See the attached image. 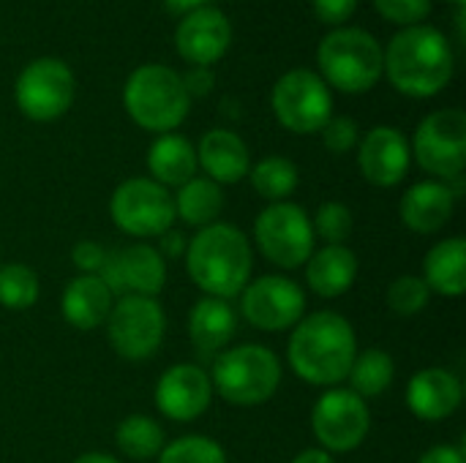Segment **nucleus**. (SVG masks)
Instances as JSON below:
<instances>
[{
    "label": "nucleus",
    "instance_id": "6ab92c4d",
    "mask_svg": "<svg viewBox=\"0 0 466 463\" xmlns=\"http://www.w3.org/2000/svg\"><path fill=\"white\" fill-rule=\"evenodd\" d=\"M464 401L461 379L440 366L420 368L407 382V407L423 423H442L459 412Z\"/></svg>",
    "mask_w": 466,
    "mask_h": 463
},
{
    "label": "nucleus",
    "instance_id": "9b49d317",
    "mask_svg": "<svg viewBox=\"0 0 466 463\" xmlns=\"http://www.w3.org/2000/svg\"><path fill=\"white\" fill-rule=\"evenodd\" d=\"M410 150L426 175L440 183L459 180L466 166V115L461 109L431 112L415 128Z\"/></svg>",
    "mask_w": 466,
    "mask_h": 463
},
{
    "label": "nucleus",
    "instance_id": "c85d7f7f",
    "mask_svg": "<svg viewBox=\"0 0 466 463\" xmlns=\"http://www.w3.org/2000/svg\"><path fill=\"white\" fill-rule=\"evenodd\" d=\"M115 445L120 456L131 461H150L158 458V453L167 445V434L158 420L150 415H128L115 428Z\"/></svg>",
    "mask_w": 466,
    "mask_h": 463
},
{
    "label": "nucleus",
    "instance_id": "473e14b6",
    "mask_svg": "<svg viewBox=\"0 0 466 463\" xmlns=\"http://www.w3.org/2000/svg\"><path fill=\"white\" fill-rule=\"evenodd\" d=\"M311 229H314V237H319L325 246H347L355 229V216L344 202L330 199L317 207L311 218Z\"/></svg>",
    "mask_w": 466,
    "mask_h": 463
},
{
    "label": "nucleus",
    "instance_id": "423d86ee",
    "mask_svg": "<svg viewBox=\"0 0 466 463\" xmlns=\"http://www.w3.org/2000/svg\"><path fill=\"white\" fill-rule=\"evenodd\" d=\"M382 46L363 27H336L317 49L319 76L341 93H366L382 76Z\"/></svg>",
    "mask_w": 466,
    "mask_h": 463
},
{
    "label": "nucleus",
    "instance_id": "4468645a",
    "mask_svg": "<svg viewBox=\"0 0 466 463\" xmlns=\"http://www.w3.org/2000/svg\"><path fill=\"white\" fill-rule=\"evenodd\" d=\"M240 297V317L262 333L292 330L306 317V292L298 281L270 273L246 284Z\"/></svg>",
    "mask_w": 466,
    "mask_h": 463
},
{
    "label": "nucleus",
    "instance_id": "a878e982",
    "mask_svg": "<svg viewBox=\"0 0 466 463\" xmlns=\"http://www.w3.org/2000/svg\"><path fill=\"white\" fill-rule=\"evenodd\" d=\"M147 169L150 180L164 188H180L191 177H197V150L180 134H158L147 150Z\"/></svg>",
    "mask_w": 466,
    "mask_h": 463
},
{
    "label": "nucleus",
    "instance_id": "79ce46f5",
    "mask_svg": "<svg viewBox=\"0 0 466 463\" xmlns=\"http://www.w3.org/2000/svg\"><path fill=\"white\" fill-rule=\"evenodd\" d=\"M289 463H336V458L330 453H325L322 448H309V450L298 453Z\"/></svg>",
    "mask_w": 466,
    "mask_h": 463
},
{
    "label": "nucleus",
    "instance_id": "f257e3e1",
    "mask_svg": "<svg viewBox=\"0 0 466 463\" xmlns=\"http://www.w3.org/2000/svg\"><path fill=\"white\" fill-rule=\"evenodd\" d=\"M355 355V327L336 311L306 314L287 341V360L295 377L314 388H339L347 382Z\"/></svg>",
    "mask_w": 466,
    "mask_h": 463
},
{
    "label": "nucleus",
    "instance_id": "72a5a7b5",
    "mask_svg": "<svg viewBox=\"0 0 466 463\" xmlns=\"http://www.w3.org/2000/svg\"><path fill=\"white\" fill-rule=\"evenodd\" d=\"M385 300H388V308L396 317H415V314L429 308L431 292H429V287H426V281L420 276H399V278L390 281Z\"/></svg>",
    "mask_w": 466,
    "mask_h": 463
},
{
    "label": "nucleus",
    "instance_id": "37998d69",
    "mask_svg": "<svg viewBox=\"0 0 466 463\" xmlns=\"http://www.w3.org/2000/svg\"><path fill=\"white\" fill-rule=\"evenodd\" d=\"M210 0H164V5L172 11V14H191V11H197V8H205Z\"/></svg>",
    "mask_w": 466,
    "mask_h": 463
},
{
    "label": "nucleus",
    "instance_id": "aec40b11",
    "mask_svg": "<svg viewBox=\"0 0 466 463\" xmlns=\"http://www.w3.org/2000/svg\"><path fill=\"white\" fill-rule=\"evenodd\" d=\"M456 213V191L440 180H420L410 186L401 196L399 216L407 229L418 235L442 232Z\"/></svg>",
    "mask_w": 466,
    "mask_h": 463
},
{
    "label": "nucleus",
    "instance_id": "393cba45",
    "mask_svg": "<svg viewBox=\"0 0 466 463\" xmlns=\"http://www.w3.org/2000/svg\"><path fill=\"white\" fill-rule=\"evenodd\" d=\"M431 295L461 297L466 292V240L461 235L445 237L429 248L423 259V276Z\"/></svg>",
    "mask_w": 466,
    "mask_h": 463
},
{
    "label": "nucleus",
    "instance_id": "bb28decb",
    "mask_svg": "<svg viewBox=\"0 0 466 463\" xmlns=\"http://www.w3.org/2000/svg\"><path fill=\"white\" fill-rule=\"evenodd\" d=\"M172 202H175V218L197 229L216 224L224 213V191L218 183H213L205 175L202 177L197 175L188 183H183L172 196Z\"/></svg>",
    "mask_w": 466,
    "mask_h": 463
},
{
    "label": "nucleus",
    "instance_id": "a19ab883",
    "mask_svg": "<svg viewBox=\"0 0 466 463\" xmlns=\"http://www.w3.org/2000/svg\"><path fill=\"white\" fill-rule=\"evenodd\" d=\"M418 463H466L464 448H456V445H434L429 448Z\"/></svg>",
    "mask_w": 466,
    "mask_h": 463
},
{
    "label": "nucleus",
    "instance_id": "c03bdc74",
    "mask_svg": "<svg viewBox=\"0 0 466 463\" xmlns=\"http://www.w3.org/2000/svg\"><path fill=\"white\" fill-rule=\"evenodd\" d=\"M74 463H123L117 461L115 456H109V453H82L79 458Z\"/></svg>",
    "mask_w": 466,
    "mask_h": 463
},
{
    "label": "nucleus",
    "instance_id": "0eeeda50",
    "mask_svg": "<svg viewBox=\"0 0 466 463\" xmlns=\"http://www.w3.org/2000/svg\"><path fill=\"white\" fill-rule=\"evenodd\" d=\"M106 341L123 360L139 363L158 352L167 336V314L156 297L123 295L115 300L106 322Z\"/></svg>",
    "mask_w": 466,
    "mask_h": 463
},
{
    "label": "nucleus",
    "instance_id": "20e7f679",
    "mask_svg": "<svg viewBox=\"0 0 466 463\" xmlns=\"http://www.w3.org/2000/svg\"><path fill=\"white\" fill-rule=\"evenodd\" d=\"M128 117L153 134H172L191 112V96L183 76L161 63H147L131 71L123 87Z\"/></svg>",
    "mask_w": 466,
    "mask_h": 463
},
{
    "label": "nucleus",
    "instance_id": "4be33fe9",
    "mask_svg": "<svg viewBox=\"0 0 466 463\" xmlns=\"http://www.w3.org/2000/svg\"><path fill=\"white\" fill-rule=\"evenodd\" d=\"M238 333V311L229 300L199 297L188 314V341L199 357L221 355Z\"/></svg>",
    "mask_w": 466,
    "mask_h": 463
},
{
    "label": "nucleus",
    "instance_id": "f03ea898",
    "mask_svg": "<svg viewBox=\"0 0 466 463\" xmlns=\"http://www.w3.org/2000/svg\"><path fill=\"white\" fill-rule=\"evenodd\" d=\"M186 270L205 297L232 300L251 281L254 251L243 229L227 221L202 226L186 246Z\"/></svg>",
    "mask_w": 466,
    "mask_h": 463
},
{
    "label": "nucleus",
    "instance_id": "58836bf2",
    "mask_svg": "<svg viewBox=\"0 0 466 463\" xmlns=\"http://www.w3.org/2000/svg\"><path fill=\"white\" fill-rule=\"evenodd\" d=\"M183 85H186V93L194 98L199 96H208L213 90V71L210 68H202V65H194L188 74H183Z\"/></svg>",
    "mask_w": 466,
    "mask_h": 463
},
{
    "label": "nucleus",
    "instance_id": "2f4dec72",
    "mask_svg": "<svg viewBox=\"0 0 466 463\" xmlns=\"http://www.w3.org/2000/svg\"><path fill=\"white\" fill-rule=\"evenodd\" d=\"M158 463H229L224 448L202 434H188L180 439H172L158 453Z\"/></svg>",
    "mask_w": 466,
    "mask_h": 463
},
{
    "label": "nucleus",
    "instance_id": "ddd939ff",
    "mask_svg": "<svg viewBox=\"0 0 466 463\" xmlns=\"http://www.w3.org/2000/svg\"><path fill=\"white\" fill-rule=\"evenodd\" d=\"M74 71L57 57H38L22 68L14 85V98L27 120L49 123L74 104Z\"/></svg>",
    "mask_w": 466,
    "mask_h": 463
},
{
    "label": "nucleus",
    "instance_id": "f704fd0d",
    "mask_svg": "<svg viewBox=\"0 0 466 463\" xmlns=\"http://www.w3.org/2000/svg\"><path fill=\"white\" fill-rule=\"evenodd\" d=\"M322 145L333 153V156H344L350 150L358 147L360 142V131L358 123L347 115H333L325 126H322Z\"/></svg>",
    "mask_w": 466,
    "mask_h": 463
},
{
    "label": "nucleus",
    "instance_id": "6e6552de",
    "mask_svg": "<svg viewBox=\"0 0 466 463\" xmlns=\"http://www.w3.org/2000/svg\"><path fill=\"white\" fill-rule=\"evenodd\" d=\"M314 240L311 216L295 202H273L254 221L259 254L281 270L303 267L314 254Z\"/></svg>",
    "mask_w": 466,
    "mask_h": 463
},
{
    "label": "nucleus",
    "instance_id": "4c0bfd02",
    "mask_svg": "<svg viewBox=\"0 0 466 463\" xmlns=\"http://www.w3.org/2000/svg\"><path fill=\"white\" fill-rule=\"evenodd\" d=\"M314 14L333 27H341L358 8V0H311Z\"/></svg>",
    "mask_w": 466,
    "mask_h": 463
},
{
    "label": "nucleus",
    "instance_id": "1a4fd4ad",
    "mask_svg": "<svg viewBox=\"0 0 466 463\" xmlns=\"http://www.w3.org/2000/svg\"><path fill=\"white\" fill-rule=\"evenodd\" d=\"M109 218L128 237L150 240L175 226V202L169 188L150 177H128L109 196Z\"/></svg>",
    "mask_w": 466,
    "mask_h": 463
},
{
    "label": "nucleus",
    "instance_id": "7ed1b4c3",
    "mask_svg": "<svg viewBox=\"0 0 466 463\" xmlns=\"http://www.w3.org/2000/svg\"><path fill=\"white\" fill-rule=\"evenodd\" d=\"M382 55V74L410 98H431L453 79V46L448 35L431 25L404 27Z\"/></svg>",
    "mask_w": 466,
    "mask_h": 463
},
{
    "label": "nucleus",
    "instance_id": "dca6fc26",
    "mask_svg": "<svg viewBox=\"0 0 466 463\" xmlns=\"http://www.w3.org/2000/svg\"><path fill=\"white\" fill-rule=\"evenodd\" d=\"M210 374L197 363H175L156 382V409L172 423H194L213 404Z\"/></svg>",
    "mask_w": 466,
    "mask_h": 463
},
{
    "label": "nucleus",
    "instance_id": "412c9836",
    "mask_svg": "<svg viewBox=\"0 0 466 463\" xmlns=\"http://www.w3.org/2000/svg\"><path fill=\"white\" fill-rule=\"evenodd\" d=\"M197 150V166L218 186H235L243 177H248L251 169V153L248 145L240 139V134L229 128H210L202 134Z\"/></svg>",
    "mask_w": 466,
    "mask_h": 463
},
{
    "label": "nucleus",
    "instance_id": "f3484780",
    "mask_svg": "<svg viewBox=\"0 0 466 463\" xmlns=\"http://www.w3.org/2000/svg\"><path fill=\"white\" fill-rule=\"evenodd\" d=\"M229 44H232V25L213 5L183 14L175 27V49L191 65L210 68L227 55Z\"/></svg>",
    "mask_w": 466,
    "mask_h": 463
},
{
    "label": "nucleus",
    "instance_id": "2eb2a0df",
    "mask_svg": "<svg viewBox=\"0 0 466 463\" xmlns=\"http://www.w3.org/2000/svg\"><path fill=\"white\" fill-rule=\"evenodd\" d=\"M98 278L109 287L115 297H158L167 284V259L150 243H131L106 254Z\"/></svg>",
    "mask_w": 466,
    "mask_h": 463
},
{
    "label": "nucleus",
    "instance_id": "a18cd8bd",
    "mask_svg": "<svg viewBox=\"0 0 466 463\" xmlns=\"http://www.w3.org/2000/svg\"><path fill=\"white\" fill-rule=\"evenodd\" d=\"M451 3H459V5H464L466 0H451Z\"/></svg>",
    "mask_w": 466,
    "mask_h": 463
},
{
    "label": "nucleus",
    "instance_id": "b1692460",
    "mask_svg": "<svg viewBox=\"0 0 466 463\" xmlns=\"http://www.w3.org/2000/svg\"><path fill=\"white\" fill-rule=\"evenodd\" d=\"M115 306V295L98 276H76L66 284L60 297L63 319L74 330H96L106 322L109 311Z\"/></svg>",
    "mask_w": 466,
    "mask_h": 463
},
{
    "label": "nucleus",
    "instance_id": "f8f14e48",
    "mask_svg": "<svg viewBox=\"0 0 466 463\" xmlns=\"http://www.w3.org/2000/svg\"><path fill=\"white\" fill-rule=\"evenodd\" d=\"M311 431L319 448L330 456L358 450L371 431L369 401L350 388H328L311 409Z\"/></svg>",
    "mask_w": 466,
    "mask_h": 463
},
{
    "label": "nucleus",
    "instance_id": "9d476101",
    "mask_svg": "<svg viewBox=\"0 0 466 463\" xmlns=\"http://www.w3.org/2000/svg\"><path fill=\"white\" fill-rule=\"evenodd\" d=\"M276 120L292 134H317L333 117V96L325 79L309 68L281 74L270 93Z\"/></svg>",
    "mask_w": 466,
    "mask_h": 463
},
{
    "label": "nucleus",
    "instance_id": "a211bd4d",
    "mask_svg": "<svg viewBox=\"0 0 466 463\" xmlns=\"http://www.w3.org/2000/svg\"><path fill=\"white\" fill-rule=\"evenodd\" d=\"M412 164L407 136L393 126H377L358 142V166L363 177L377 188L399 186Z\"/></svg>",
    "mask_w": 466,
    "mask_h": 463
},
{
    "label": "nucleus",
    "instance_id": "c756f323",
    "mask_svg": "<svg viewBox=\"0 0 466 463\" xmlns=\"http://www.w3.org/2000/svg\"><path fill=\"white\" fill-rule=\"evenodd\" d=\"M248 180H251V188L268 205H273V202H289V196L298 191L300 172H298L295 161H289L284 156H265L262 161L251 164Z\"/></svg>",
    "mask_w": 466,
    "mask_h": 463
},
{
    "label": "nucleus",
    "instance_id": "cd10ccee",
    "mask_svg": "<svg viewBox=\"0 0 466 463\" xmlns=\"http://www.w3.org/2000/svg\"><path fill=\"white\" fill-rule=\"evenodd\" d=\"M393 379H396V360L390 357V352L377 349V347L358 352L352 360V368L347 374L350 390L355 396H360L363 401L385 396L390 390Z\"/></svg>",
    "mask_w": 466,
    "mask_h": 463
},
{
    "label": "nucleus",
    "instance_id": "5701e85b",
    "mask_svg": "<svg viewBox=\"0 0 466 463\" xmlns=\"http://www.w3.org/2000/svg\"><path fill=\"white\" fill-rule=\"evenodd\" d=\"M306 267V284L314 295L333 300L352 289L358 278V254L350 246H322L314 248Z\"/></svg>",
    "mask_w": 466,
    "mask_h": 463
},
{
    "label": "nucleus",
    "instance_id": "7c9ffc66",
    "mask_svg": "<svg viewBox=\"0 0 466 463\" xmlns=\"http://www.w3.org/2000/svg\"><path fill=\"white\" fill-rule=\"evenodd\" d=\"M41 295V284L35 270H30L22 262L0 265V306L8 311H25L33 308Z\"/></svg>",
    "mask_w": 466,
    "mask_h": 463
},
{
    "label": "nucleus",
    "instance_id": "ea45409f",
    "mask_svg": "<svg viewBox=\"0 0 466 463\" xmlns=\"http://www.w3.org/2000/svg\"><path fill=\"white\" fill-rule=\"evenodd\" d=\"M156 240H158L156 251H158L164 259H180V257L186 254V246H188V240L183 237V232H177L175 226L167 229L164 235H158Z\"/></svg>",
    "mask_w": 466,
    "mask_h": 463
},
{
    "label": "nucleus",
    "instance_id": "e433bc0d",
    "mask_svg": "<svg viewBox=\"0 0 466 463\" xmlns=\"http://www.w3.org/2000/svg\"><path fill=\"white\" fill-rule=\"evenodd\" d=\"M106 248L96 240H79L74 248H71V262L74 267L79 270V276H98L104 259H106Z\"/></svg>",
    "mask_w": 466,
    "mask_h": 463
},
{
    "label": "nucleus",
    "instance_id": "39448f33",
    "mask_svg": "<svg viewBox=\"0 0 466 463\" xmlns=\"http://www.w3.org/2000/svg\"><path fill=\"white\" fill-rule=\"evenodd\" d=\"M281 360L262 344H240L216 355L210 368L213 393L232 407L268 404L281 385Z\"/></svg>",
    "mask_w": 466,
    "mask_h": 463
},
{
    "label": "nucleus",
    "instance_id": "c9c22d12",
    "mask_svg": "<svg viewBox=\"0 0 466 463\" xmlns=\"http://www.w3.org/2000/svg\"><path fill=\"white\" fill-rule=\"evenodd\" d=\"M374 5L388 22L401 27L423 25L431 11V0H374Z\"/></svg>",
    "mask_w": 466,
    "mask_h": 463
}]
</instances>
